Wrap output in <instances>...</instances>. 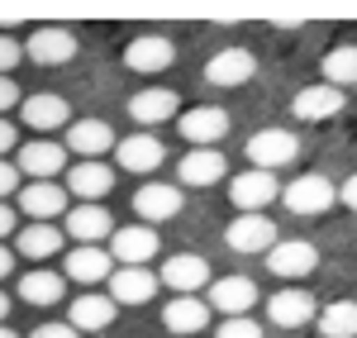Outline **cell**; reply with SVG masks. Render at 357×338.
I'll list each match as a JSON object with an SVG mask.
<instances>
[{
    "label": "cell",
    "instance_id": "6da1fadb",
    "mask_svg": "<svg viewBox=\"0 0 357 338\" xmlns=\"http://www.w3.org/2000/svg\"><path fill=\"white\" fill-rule=\"evenodd\" d=\"M243 153L257 171H276V167H286V162H296L301 139H296L291 129H257V134L243 143Z\"/></svg>",
    "mask_w": 357,
    "mask_h": 338
},
{
    "label": "cell",
    "instance_id": "7a4b0ae2",
    "mask_svg": "<svg viewBox=\"0 0 357 338\" xmlns=\"http://www.w3.org/2000/svg\"><path fill=\"white\" fill-rule=\"evenodd\" d=\"M229 200H234L238 215H262L272 200H281V186H276L272 171L248 167V171H238V176H229Z\"/></svg>",
    "mask_w": 357,
    "mask_h": 338
},
{
    "label": "cell",
    "instance_id": "3957f363",
    "mask_svg": "<svg viewBox=\"0 0 357 338\" xmlns=\"http://www.w3.org/2000/svg\"><path fill=\"white\" fill-rule=\"evenodd\" d=\"M158 253H162V238L148 224H124L110 233V257L119 267H148Z\"/></svg>",
    "mask_w": 357,
    "mask_h": 338
},
{
    "label": "cell",
    "instance_id": "277c9868",
    "mask_svg": "<svg viewBox=\"0 0 357 338\" xmlns=\"http://www.w3.org/2000/svg\"><path fill=\"white\" fill-rule=\"evenodd\" d=\"M281 205L291 210V215H324L333 205V181L329 176H319V171H305V176H296L291 186H281Z\"/></svg>",
    "mask_w": 357,
    "mask_h": 338
},
{
    "label": "cell",
    "instance_id": "5b68a950",
    "mask_svg": "<svg viewBox=\"0 0 357 338\" xmlns=\"http://www.w3.org/2000/svg\"><path fill=\"white\" fill-rule=\"evenodd\" d=\"M134 215L138 224H162V220H176L181 215V186H172V181H143L134 191Z\"/></svg>",
    "mask_w": 357,
    "mask_h": 338
},
{
    "label": "cell",
    "instance_id": "8992f818",
    "mask_svg": "<svg viewBox=\"0 0 357 338\" xmlns=\"http://www.w3.org/2000/svg\"><path fill=\"white\" fill-rule=\"evenodd\" d=\"M267 319L276 329H305V324L319 319V300L310 291H301V286H286V291L267 295Z\"/></svg>",
    "mask_w": 357,
    "mask_h": 338
},
{
    "label": "cell",
    "instance_id": "52a82bcc",
    "mask_svg": "<svg viewBox=\"0 0 357 338\" xmlns=\"http://www.w3.org/2000/svg\"><path fill=\"white\" fill-rule=\"evenodd\" d=\"M267 267L281 282H301V277H310L319 267V248L305 243V238H276V248L267 253Z\"/></svg>",
    "mask_w": 357,
    "mask_h": 338
},
{
    "label": "cell",
    "instance_id": "ba28073f",
    "mask_svg": "<svg viewBox=\"0 0 357 338\" xmlns=\"http://www.w3.org/2000/svg\"><path fill=\"white\" fill-rule=\"evenodd\" d=\"M224 243L234 248V253H272L276 248V220H267V215H238L234 224L224 229Z\"/></svg>",
    "mask_w": 357,
    "mask_h": 338
},
{
    "label": "cell",
    "instance_id": "9c48e42d",
    "mask_svg": "<svg viewBox=\"0 0 357 338\" xmlns=\"http://www.w3.org/2000/svg\"><path fill=\"white\" fill-rule=\"evenodd\" d=\"M158 282L172 286L176 295H195V291H205L215 277H210V262H205L200 253H176V257H167V262H162Z\"/></svg>",
    "mask_w": 357,
    "mask_h": 338
},
{
    "label": "cell",
    "instance_id": "30bf717a",
    "mask_svg": "<svg viewBox=\"0 0 357 338\" xmlns=\"http://www.w3.org/2000/svg\"><path fill=\"white\" fill-rule=\"evenodd\" d=\"M15 167H20V176H29V181H53L57 171L67 167V148H62V143H48V139L20 143Z\"/></svg>",
    "mask_w": 357,
    "mask_h": 338
},
{
    "label": "cell",
    "instance_id": "8fae6325",
    "mask_svg": "<svg viewBox=\"0 0 357 338\" xmlns=\"http://www.w3.org/2000/svg\"><path fill=\"white\" fill-rule=\"evenodd\" d=\"M252 72H257V57L248 53V48H220V53L205 62V82L224 86V91L248 86V82H252Z\"/></svg>",
    "mask_w": 357,
    "mask_h": 338
},
{
    "label": "cell",
    "instance_id": "7c38bea8",
    "mask_svg": "<svg viewBox=\"0 0 357 338\" xmlns=\"http://www.w3.org/2000/svg\"><path fill=\"white\" fill-rule=\"evenodd\" d=\"M172 57H176L172 38H162V33H143V38H134V43L124 48V67L138 72V77H158V72L172 67Z\"/></svg>",
    "mask_w": 357,
    "mask_h": 338
},
{
    "label": "cell",
    "instance_id": "4fadbf2b",
    "mask_svg": "<svg viewBox=\"0 0 357 338\" xmlns=\"http://www.w3.org/2000/svg\"><path fill=\"white\" fill-rule=\"evenodd\" d=\"M24 53H29V62H38V67H62V62L77 57V33H72V29H33Z\"/></svg>",
    "mask_w": 357,
    "mask_h": 338
},
{
    "label": "cell",
    "instance_id": "5bb4252c",
    "mask_svg": "<svg viewBox=\"0 0 357 338\" xmlns=\"http://www.w3.org/2000/svg\"><path fill=\"white\" fill-rule=\"evenodd\" d=\"M20 210L29 215V224H53L67 210V191L57 181H29V186H20Z\"/></svg>",
    "mask_w": 357,
    "mask_h": 338
},
{
    "label": "cell",
    "instance_id": "9a60e30c",
    "mask_svg": "<svg viewBox=\"0 0 357 338\" xmlns=\"http://www.w3.org/2000/svg\"><path fill=\"white\" fill-rule=\"evenodd\" d=\"M348 100H343V91L338 86H305V91H296V100H291V114L301 119V124H324V119H333V114L343 110Z\"/></svg>",
    "mask_w": 357,
    "mask_h": 338
},
{
    "label": "cell",
    "instance_id": "2e32d148",
    "mask_svg": "<svg viewBox=\"0 0 357 338\" xmlns=\"http://www.w3.org/2000/svg\"><path fill=\"white\" fill-rule=\"evenodd\" d=\"M176 124H181V139L186 143L210 148V143H220L224 134H229V110H220V105H195V110H186Z\"/></svg>",
    "mask_w": 357,
    "mask_h": 338
},
{
    "label": "cell",
    "instance_id": "e0dca14e",
    "mask_svg": "<svg viewBox=\"0 0 357 338\" xmlns=\"http://www.w3.org/2000/svg\"><path fill=\"white\" fill-rule=\"evenodd\" d=\"M210 310H220L224 319H238L257 305V286L248 282V277H220V282H210V300H205Z\"/></svg>",
    "mask_w": 357,
    "mask_h": 338
},
{
    "label": "cell",
    "instance_id": "ac0fdd59",
    "mask_svg": "<svg viewBox=\"0 0 357 338\" xmlns=\"http://www.w3.org/2000/svg\"><path fill=\"white\" fill-rule=\"evenodd\" d=\"M158 272H148V267H114L110 277V300L114 305H148L153 295H158Z\"/></svg>",
    "mask_w": 357,
    "mask_h": 338
},
{
    "label": "cell",
    "instance_id": "d6986e66",
    "mask_svg": "<svg viewBox=\"0 0 357 338\" xmlns=\"http://www.w3.org/2000/svg\"><path fill=\"white\" fill-rule=\"evenodd\" d=\"M224 176H229V162H224L220 148H191L181 158V167H176L181 186H220Z\"/></svg>",
    "mask_w": 357,
    "mask_h": 338
},
{
    "label": "cell",
    "instance_id": "ffe728a7",
    "mask_svg": "<svg viewBox=\"0 0 357 338\" xmlns=\"http://www.w3.org/2000/svg\"><path fill=\"white\" fill-rule=\"evenodd\" d=\"M114 158H119V167H124V171H138V176H143V171H158L167 162V148L153 139V134L138 129V134H129V139L114 143Z\"/></svg>",
    "mask_w": 357,
    "mask_h": 338
},
{
    "label": "cell",
    "instance_id": "44dd1931",
    "mask_svg": "<svg viewBox=\"0 0 357 338\" xmlns=\"http://www.w3.org/2000/svg\"><path fill=\"white\" fill-rule=\"evenodd\" d=\"M67 191L82 205H100L114 191V167H105V162H77L67 171Z\"/></svg>",
    "mask_w": 357,
    "mask_h": 338
},
{
    "label": "cell",
    "instance_id": "7402d4cb",
    "mask_svg": "<svg viewBox=\"0 0 357 338\" xmlns=\"http://www.w3.org/2000/svg\"><path fill=\"white\" fill-rule=\"evenodd\" d=\"M110 277H114V257L105 253V248L82 243V248H72V253H67V282L96 286V282H110Z\"/></svg>",
    "mask_w": 357,
    "mask_h": 338
},
{
    "label": "cell",
    "instance_id": "603a6c76",
    "mask_svg": "<svg viewBox=\"0 0 357 338\" xmlns=\"http://www.w3.org/2000/svg\"><path fill=\"white\" fill-rule=\"evenodd\" d=\"M114 143H119V139H114V129L105 124V119H77V124L67 129V148L82 153L86 162H100Z\"/></svg>",
    "mask_w": 357,
    "mask_h": 338
},
{
    "label": "cell",
    "instance_id": "cb8c5ba5",
    "mask_svg": "<svg viewBox=\"0 0 357 338\" xmlns=\"http://www.w3.org/2000/svg\"><path fill=\"white\" fill-rule=\"evenodd\" d=\"M176 91H167V86H148V91H138L129 95V114H134L138 129H148V124H167V119H176Z\"/></svg>",
    "mask_w": 357,
    "mask_h": 338
},
{
    "label": "cell",
    "instance_id": "d4e9b609",
    "mask_svg": "<svg viewBox=\"0 0 357 338\" xmlns=\"http://www.w3.org/2000/svg\"><path fill=\"white\" fill-rule=\"evenodd\" d=\"M162 324H167V334H205L210 305L200 295H172L162 305Z\"/></svg>",
    "mask_w": 357,
    "mask_h": 338
},
{
    "label": "cell",
    "instance_id": "484cf974",
    "mask_svg": "<svg viewBox=\"0 0 357 338\" xmlns=\"http://www.w3.org/2000/svg\"><path fill=\"white\" fill-rule=\"evenodd\" d=\"M20 114H24V124L33 129V134H53V129L67 124L72 105H67L62 95H53V91H38V95H29L24 105H20Z\"/></svg>",
    "mask_w": 357,
    "mask_h": 338
},
{
    "label": "cell",
    "instance_id": "4316f807",
    "mask_svg": "<svg viewBox=\"0 0 357 338\" xmlns=\"http://www.w3.org/2000/svg\"><path fill=\"white\" fill-rule=\"evenodd\" d=\"M119 305H114L110 295H77L72 300V310H67V324L77 329V334H100V329H110Z\"/></svg>",
    "mask_w": 357,
    "mask_h": 338
},
{
    "label": "cell",
    "instance_id": "83f0119b",
    "mask_svg": "<svg viewBox=\"0 0 357 338\" xmlns=\"http://www.w3.org/2000/svg\"><path fill=\"white\" fill-rule=\"evenodd\" d=\"M67 233L77 243H100L114 233V215L105 205H77V210H67Z\"/></svg>",
    "mask_w": 357,
    "mask_h": 338
},
{
    "label": "cell",
    "instance_id": "f1b7e54d",
    "mask_svg": "<svg viewBox=\"0 0 357 338\" xmlns=\"http://www.w3.org/2000/svg\"><path fill=\"white\" fill-rule=\"evenodd\" d=\"M15 253L33 257V262L57 257V253H62V229H57V224H24L20 233H15Z\"/></svg>",
    "mask_w": 357,
    "mask_h": 338
},
{
    "label": "cell",
    "instance_id": "f546056e",
    "mask_svg": "<svg viewBox=\"0 0 357 338\" xmlns=\"http://www.w3.org/2000/svg\"><path fill=\"white\" fill-rule=\"evenodd\" d=\"M319 72H324V86H338V91L357 86V43H338V48H329L324 62H319Z\"/></svg>",
    "mask_w": 357,
    "mask_h": 338
},
{
    "label": "cell",
    "instance_id": "4dcf8cb0",
    "mask_svg": "<svg viewBox=\"0 0 357 338\" xmlns=\"http://www.w3.org/2000/svg\"><path fill=\"white\" fill-rule=\"evenodd\" d=\"M62 291H67V282L57 272H24L20 277V300L24 305H57Z\"/></svg>",
    "mask_w": 357,
    "mask_h": 338
},
{
    "label": "cell",
    "instance_id": "1f68e13d",
    "mask_svg": "<svg viewBox=\"0 0 357 338\" xmlns=\"http://www.w3.org/2000/svg\"><path fill=\"white\" fill-rule=\"evenodd\" d=\"M319 338H357V300H333L319 310Z\"/></svg>",
    "mask_w": 357,
    "mask_h": 338
},
{
    "label": "cell",
    "instance_id": "d6a6232c",
    "mask_svg": "<svg viewBox=\"0 0 357 338\" xmlns=\"http://www.w3.org/2000/svg\"><path fill=\"white\" fill-rule=\"evenodd\" d=\"M215 338H262V324L248 319V314H238V319H220V334Z\"/></svg>",
    "mask_w": 357,
    "mask_h": 338
},
{
    "label": "cell",
    "instance_id": "836d02e7",
    "mask_svg": "<svg viewBox=\"0 0 357 338\" xmlns=\"http://www.w3.org/2000/svg\"><path fill=\"white\" fill-rule=\"evenodd\" d=\"M20 57H24V48H20L15 38H5V33H0V77H10V72L20 67Z\"/></svg>",
    "mask_w": 357,
    "mask_h": 338
},
{
    "label": "cell",
    "instance_id": "e575fe53",
    "mask_svg": "<svg viewBox=\"0 0 357 338\" xmlns=\"http://www.w3.org/2000/svg\"><path fill=\"white\" fill-rule=\"evenodd\" d=\"M10 105H24V95H20L15 77H0V119H5V110H10Z\"/></svg>",
    "mask_w": 357,
    "mask_h": 338
},
{
    "label": "cell",
    "instance_id": "d590c367",
    "mask_svg": "<svg viewBox=\"0 0 357 338\" xmlns=\"http://www.w3.org/2000/svg\"><path fill=\"white\" fill-rule=\"evenodd\" d=\"M15 191H20V167L0 158V200H5V196H15Z\"/></svg>",
    "mask_w": 357,
    "mask_h": 338
},
{
    "label": "cell",
    "instance_id": "8d00e7d4",
    "mask_svg": "<svg viewBox=\"0 0 357 338\" xmlns=\"http://www.w3.org/2000/svg\"><path fill=\"white\" fill-rule=\"evenodd\" d=\"M29 338H82V334H77L72 324H38Z\"/></svg>",
    "mask_w": 357,
    "mask_h": 338
},
{
    "label": "cell",
    "instance_id": "74e56055",
    "mask_svg": "<svg viewBox=\"0 0 357 338\" xmlns=\"http://www.w3.org/2000/svg\"><path fill=\"white\" fill-rule=\"evenodd\" d=\"M10 148H20V129H15L10 119H0V158H5Z\"/></svg>",
    "mask_w": 357,
    "mask_h": 338
},
{
    "label": "cell",
    "instance_id": "f35d334b",
    "mask_svg": "<svg viewBox=\"0 0 357 338\" xmlns=\"http://www.w3.org/2000/svg\"><path fill=\"white\" fill-rule=\"evenodd\" d=\"M338 200H343L348 210H357V171L348 176V181H343V186H338Z\"/></svg>",
    "mask_w": 357,
    "mask_h": 338
},
{
    "label": "cell",
    "instance_id": "ab89813d",
    "mask_svg": "<svg viewBox=\"0 0 357 338\" xmlns=\"http://www.w3.org/2000/svg\"><path fill=\"white\" fill-rule=\"evenodd\" d=\"M10 233H20V229H15V210L0 200V238H10Z\"/></svg>",
    "mask_w": 357,
    "mask_h": 338
},
{
    "label": "cell",
    "instance_id": "60d3db41",
    "mask_svg": "<svg viewBox=\"0 0 357 338\" xmlns=\"http://www.w3.org/2000/svg\"><path fill=\"white\" fill-rule=\"evenodd\" d=\"M10 272H15V253H10V248H5V243H0V282H5V277H10Z\"/></svg>",
    "mask_w": 357,
    "mask_h": 338
},
{
    "label": "cell",
    "instance_id": "b9f144b4",
    "mask_svg": "<svg viewBox=\"0 0 357 338\" xmlns=\"http://www.w3.org/2000/svg\"><path fill=\"white\" fill-rule=\"evenodd\" d=\"M5 314H10V295L0 291V324H5Z\"/></svg>",
    "mask_w": 357,
    "mask_h": 338
},
{
    "label": "cell",
    "instance_id": "7bdbcfd3",
    "mask_svg": "<svg viewBox=\"0 0 357 338\" xmlns=\"http://www.w3.org/2000/svg\"><path fill=\"white\" fill-rule=\"evenodd\" d=\"M0 338H20V334H15V329H5V324H0Z\"/></svg>",
    "mask_w": 357,
    "mask_h": 338
}]
</instances>
